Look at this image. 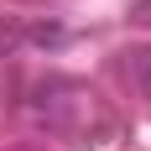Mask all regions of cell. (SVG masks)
Listing matches in <instances>:
<instances>
[{
	"label": "cell",
	"mask_w": 151,
	"mask_h": 151,
	"mask_svg": "<svg viewBox=\"0 0 151 151\" xmlns=\"http://www.w3.org/2000/svg\"><path fill=\"white\" fill-rule=\"evenodd\" d=\"M125 73H130V83L141 89V99H151V47H136V52L125 58Z\"/></svg>",
	"instance_id": "cell-1"
},
{
	"label": "cell",
	"mask_w": 151,
	"mask_h": 151,
	"mask_svg": "<svg viewBox=\"0 0 151 151\" xmlns=\"http://www.w3.org/2000/svg\"><path fill=\"white\" fill-rule=\"evenodd\" d=\"M130 21H146L151 26V0H136V5H130Z\"/></svg>",
	"instance_id": "cell-2"
}]
</instances>
